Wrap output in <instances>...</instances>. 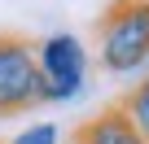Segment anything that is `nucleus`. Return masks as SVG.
I'll use <instances>...</instances> for the list:
<instances>
[{
	"mask_svg": "<svg viewBox=\"0 0 149 144\" xmlns=\"http://www.w3.org/2000/svg\"><path fill=\"white\" fill-rule=\"evenodd\" d=\"M114 105L127 114V122H132V127L140 131V140L149 144V74H145V79H136V88H127Z\"/></svg>",
	"mask_w": 149,
	"mask_h": 144,
	"instance_id": "obj_5",
	"label": "nucleus"
},
{
	"mask_svg": "<svg viewBox=\"0 0 149 144\" xmlns=\"http://www.w3.org/2000/svg\"><path fill=\"white\" fill-rule=\"evenodd\" d=\"M66 144H145V140H140V131L127 122V114L118 105H105L101 114H92V118H84L74 127L66 135Z\"/></svg>",
	"mask_w": 149,
	"mask_h": 144,
	"instance_id": "obj_4",
	"label": "nucleus"
},
{
	"mask_svg": "<svg viewBox=\"0 0 149 144\" xmlns=\"http://www.w3.org/2000/svg\"><path fill=\"white\" fill-rule=\"evenodd\" d=\"M44 101L48 92L35 65V39L0 31V118H22Z\"/></svg>",
	"mask_w": 149,
	"mask_h": 144,
	"instance_id": "obj_2",
	"label": "nucleus"
},
{
	"mask_svg": "<svg viewBox=\"0 0 149 144\" xmlns=\"http://www.w3.org/2000/svg\"><path fill=\"white\" fill-rule=\"evenodd\" d=\"M9 144H57V127L53 122H40V127H26L18 140H9Z\"/></svg>",
	"mask_w": 149,
	"mask_h": 144,
	"instance_id": "obj_6",
	"label": "nucleus"
},
{
	"mask_svg": "<svg viewBox=\"0 0 149 144\" xmlns=\"http://www.w3.org/2000/svg\"><path fill=\"white\" fill-rule=\"evenodd\" d=\"M35 65H40L48 101L79 96V88H84V44L74 35H53V39L35 44Z\"/></svg>",
	"mask_w": 149,
	"mask_h": 144,
	"instance_id": "obj_3",
	"label": "nucleus"
},
{
	"mask_svg": "<svg viewBox=\"0 0 149 144\" xmlns=\"http://www.w3.org/2000/svg\"><path fill=\"white\" fill-rule=\"evenodd\" d=\"M0 144H5V140H0Z\"/></svg>",
	"mask_w": 149,
	"mask_h": 144,
	"instance_id": "obj_7",
	"label": "nucleus"
},
{
	"mask_svg": "<svg viewBox=\"0 0 149 144\" xmlns=\"http://www.w3.org/2000/svg\"><path fill=\"white\" fill-rule=\"evenodd\" d=\"M149 61V0H110L101 13V65L132 74Z\"/></svg>",
	"mask_w": 149,
	"mask_h": 144,
	"instance_id": "obj_1",
	"label": "nucleus"
}]
</instances>
